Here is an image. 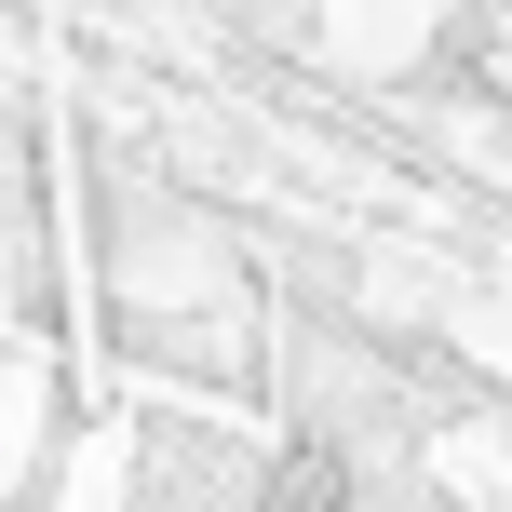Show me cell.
<instances>
[{"label":"cell","mask_w":512,"mask_h":512,"mask_svg":"<svg viewBox=\"0 0 512 512\" xmlns=\"http://www.w3.org/2000/svg\"><path fill=\"white\" fill-rule=\"evenodd\" d=\"M324 54H337V68H391V54H418V41H432V27H445V0H324Z\"/></svg>","instance_id":"obj_1"}]
</instances>
